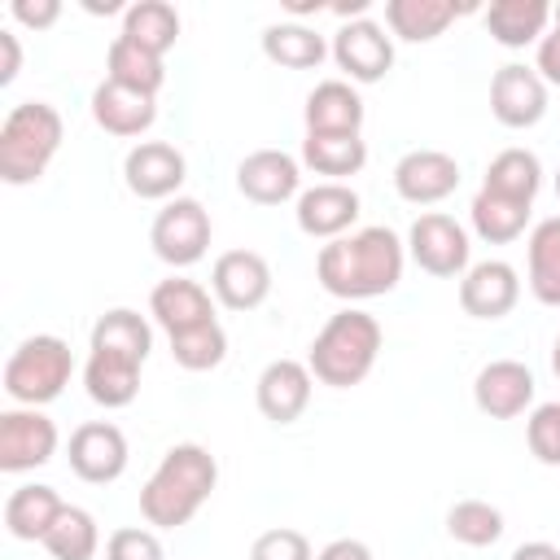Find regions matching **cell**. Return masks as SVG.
Instances as JSON below:
<instances>
[{
  "label": "cell",
  "mask_w": 560,
  "mask_h": 560,
  "mask_svg": "<svg viewBox=\"0 0 560 560\" xmlns=\"http://www.w3.org/2000/svg\"><path fill=\"white\" fill-rule=\"evenodd\" d=\"M368 162V144L363 136H332V131H306L302 140V166L332 179V184H346L350 175H359Z\"/></svg>",
  "instance_id": "obj_28"
},
{
  "label": "cell",
  "mask_w": 560,
  "mask_h": 560,
  "mask_svg": "<svg viewBox=\"0 0 560 560\" xmlns=\"http://www.w3.org/2000/svg\"><path fill=\"white\" fill-rule=\"evenodd\" d=\"M88 350H105V354L144 363L149 350H153V328H149V319H144L140 311H131V306H114V311H105V315L92 324Z\"/></svg>",
  "instance_id": "obj_26"
},
{
  "label": "cell",
  "mask_w": 560,
  "mask_h": 560,
  "mask_svg": "<svg viewBox=\"0 0 560 560\" xmlns=\"http://www.w3.org/2000/svg\"><path fill=\"white\" fill-rule=\"evenodd\" d=\"M306 131H332V136H363V96L346 79H324L306 92L302 105Z\"/></svg>",
  "instance_id": "obj_22"
},
{
  "label": "cell",
  "mask_w": 560,
  "mask_h": 560,
  "mask_svg": "<svg viewBox=\"0 0 560 560\" xmlns=\"http://www.w3.org/2000/svg\"><path fill=\"white\" fill-rule=\"evenodd\" d=\"M332 48L324 44V35L306 22H271L262 31V57L284 66V70H315Z\"/></svg>",
  "instance_id": "obj_29"
},
{
  "label": "cell",
  "mask_w": 560,
  "mask_h": 560,
  "mask_svg": "<svg viewBox=\"0 0 560 560\" xmlns=\"http://www.w3.org/2000/svg\"><path fill=\"white\" fill-rule=\"evenodd\" d=\"M105 79H114V83H122V88H136V92H144V96H158L162 83H166V66H162L158 52H149V48H140V44L114 35V44H109V52H105Z\"/></svg>",
  "instance_id": "obj_34"
},
{
  "label": "cell",
  "mask_w": 560,
  "mask_h": 560,
  "mask_svg": "<svg viewBox=\"0 0 560 560\" xmlns=\"http://www.w3.org/2000/svg\"><path fill=\"white\" fill-rule=\"evenodd\" d=\"M556 197H560V171H556Z\"/></svg>",
  "instance_id": "obj_48"
},
{
  "label": "cell",
  "mask_w": 560,
  "mask_h": 560,
  "mask_svg": "<svg viewBox=\"0 0 560 560\" xmlns=\"http://www.w3.org/2000/svg\"><path fill=\"white\" fill-rule=\"evenodd\" d=\"M468 9L472 4H455V0H385V31L402 44H429L446 35V26Z\"/></svg>",
  "instance_id": "obj_23"
},
{
  "label": "cell",
  "mask_w": 560,
  "mask_h": 560,
  "mask_svg": "<svg viewBox=\"0 0 560 560\" xmlns=\"http://www.w3.org/2000/svg\"><path fill=\"white\" fill-rule=\"evenodd\" d=\"M407 267V241H398L385 223L346 232L315 254L319 284L341 302H368L381 293H394Z\"/></svg>",
  "instance_id": "obj_1"
},
{
  "label": "cell",
  "mask_w": 560,
  "mask_h": 560,
  "mask_svg": "<svg viewBox=\"0 0 560 560\" xmlns=\"http://www.w3.org/2000/svg\"><path fill=\"white\" fill-rule=\"evenodd\" d=\"M140 368L144 363H131V359H118V354H105V350H88L83 389H88V398L96 407L118 411V407L136 402V394H140Z\"/></svg>",
  "instance_id": "obj_25"
},
{
  "label": "cell",
  "mask_w": 560,
  "mask_h": 560,
  "mask_svg": "<svg viewBox=\"0 0 560 560\" xmlns=\"http://www.w3.org/2000/svg\"><path fill=\"white\" fill-rule=\"evenodd\" d=\"M149 315L166 328V337L175 332H188V328H201L214 319V302H210V289L188 280V276H171V280H158L153 293H149Z\"/></svg>",
  "instance_id": "obj_20"
},
{
  "label": "cell",
  "mask_w": 560,
  "mask_h": 560,
  "mask_svg": "<svg viewBox=\"0 0 560 560\" xmlns=\"http://www.w3.org/2000/svg\"><path fill=\"white\" fill-rule=\"evenodd\" d=\"M122 179L140 201H171L188 179V162L166 140H140L122 158Z\"/></svg>",
  "instance_id": "obj_10"
},
{
  "label": "cell",
  "mask_w": 560,
  "mask_h": 560,
  "mask_svg": "<svg viewBox=\"0 0 560 560\" xmlns=\"http://www.w3.org/2000/svg\"><path fill=\"white\" fill-rule=\"evenodd\" d=\"M101 547V529H96V516L88 508H74L66 503L57 525L44 534V551L52 560H92Z\"/></svg>",
  "instance_id": "obj_35"
},
{
  "label": "cell",
  "mask_w": 560,
  "mask_h": 560,
  "mask_svg": "<svg viewBox=\"0 0 560 560\" xmlns=\"http://www.w3.org/2000/svg\"><path fill=\"white\" fill-rule=\"evenodd\" d=\"M298 228L315 241H337L354 228L359 219V192L350 184H332V179H319L311 188L298 192V210H293Z\"/></svg>",
  "instance_id": "obj_19"
},
{
  "label": "cell",
  "mask_w": 560,
  "mask_h": 560,
  "mask_svg": "<svg viewBox=\"0 0 560 560\" xmlns=\"http://www.w3.org/2000/svg\"><path fill=\"white\" fill-rule=\"evenodd\" d=\"M13 22H22L26 31H48L61 18V0H13L9 4Z\"/></svg>",
  "instance_id": "obj_41"
},
{
  "label": "cell",
  "mask_w": 560,
  "mask_h": 560,
  "mask_svg": "<svg viewBox=\"0 0 560 560\" xmlns=\"http://www.w3.org/2000/svg\"><path fill=\"white\" fill-rule=\"evenodd\" d=\"M525 442H529V455L547 468H560V402H542L529 411L525 420Z\"/></svg>",
  "instance_id": "obj_38"
},
{
  "label": "cell",
  "mask_w": 560,
  "mask_h": 560,
  "mask_svg": "<svg viewBox=\"0 0 560 560\" xmlns=\"http://www.w3.org/2000/svg\"><path fill=\"white\" fill-rule=\"evenodd\" d=\"M459 188V162L442 149H411L394 162V192L411 206H438Z\"/></svg>",
  "instance_id": "obj_15"
},
{
  "label": "cell",
  "mask_w": 560,
  "mask_h": 560,
  "mask_svg": "<svg viewBox=\"0 0 560 560\" xmlns=\"http://www.w3.org/2000/svg\"><path fill=\"white\" fill-rule=\"evenodd\" d=\"M315 560H372V547L359 538H332Z\"/></svg>",
  "instance_id": "obj_44"
},
{
  "label": "cell",
  "mask_w": 560,
  "mask_h": 560,
  "mask_svg": "<svg viewBox=\"0 0 560 560\" xmlns=\"http://www.w3.org/2000/svg\"><path fill=\"white\" fill-rule=\"evenodd\" d=\"M381 341H385L381 319L359 306H346V311L328 315V324L315 332V341L306 350V368L328 389H354L376 368Z\"/></svg>",
  "instance_id": "obj_3"
},
{
  "label": "cell",
  "mask_w": 560,
  "mask_h": 560,
  "mask_svg": "<svg viewBox=\"0 0 560 560\" xmlns=\"http://www.w3.org/2000/svg\"><path fill=\"white\" fill-rule=\"evenodd\" d=\"M74 372V354L61 337L52 332H35L26 341L13 346L9 363H4V394L18 407H44L52 398H61V389L70 385Z\"/></svg>",
  "instance_id": "obj_5"
},
{
  "label": "cell",
  "mask_w": 560,
  "mask_h": 560,
  "mask_svg": "<svg viewBox=\"0 0 560 560\" xmlns=\"http://www.w3.org/2000/svg\"><path fill=\"white\" fill-rule=\"evenodd\" d=\"M210 293L228 311H254L271 293V267L258 249H223L210 267Z\"/></svg>",
  "instance_id": "obj_13"
},
{
  "label": "cell",
  "mask_w": 560,
  "mask_h": 560,
  "mask_svg": "<svg viewBox=\"0 0 560 560\" xmlns=\"http://www.w3.org/2000/svg\"><path fill=\"white\" fill-rule=\"evenodd\" d=\"M332 61L346 70V83H381L394 70V35L372 18L341 22L332 35Z\"/></svg>",
  "instance_id": "obj_8"
},
{
  "label": "cell",
  "mask_w": 560,
  "mask_h": 560,
  "mask_svg": "<svg viewBox=\"0 0 560 560\" xmlns=\"http://www.w3.org/2000/svg\"><path fill=\"white\" fill-rule=\"evenodd\" d=\"M446 534L464 547H494L503 538V512L486 499H459L446 512Z\"/></svg>",
  "instance_id": "obj_36"
},
{
  "label": "cell",
  "mask_w": 560,
  "mask_h": 560,
  "mask_svg": "<svg viewBox=\"0 0 560 560\" xmlns=\"http://www.w3.org/2000/svg\"><path fill=\"white\" fill-rule=\"evenodd\" d=\"M315 376L302 359H271L254 381V402L271 424H293L311 407Z\"/></svg>",
  "instance_id": "obj_18"
},
{
  "label": "cell",
  "mask_w": 560,
  "mask_h": 560,
  "mask_svg": "<svg viewBox=\"0 0 560 560\" xmlns=\"http://www.w3.org/2000/svg\"><path fill=\"white\" fill-rule=\"evenodd\" d=\"M118 35L140 44V48H149V52H158V57H166L175 48V39H179V13L166 0H136V4L122 9V31Z\"/></svg>",
  "instance_id": "obj_30"
},
{
  "label": "cell",
  "mask_w": 560,
  "mask_h": 560,
  "mask_svg": "<svg viewBox=\"0 0 560 560\" xmlns=\"http://www.w3.org/2000/svg\"><path fill=\"white\" fill-rule=\"evenodd\" d=\"M468 219H472V232L486 245H512L516 236H525L529 206L525 201H512V197H499L490 188H477V197L468 206Z\"/></svg>",
  "instance_id": "obj_33"
},
{
  "label": "cell",
  "mask_w": 560,
  "mask_h": 560,
  "mask_svg": "<svg viewBox=\"0 0 560 560\" xmlns=\"http://www.w3.org/2000/svg\"><path fill=\"white\" fill-rule=\"evenodd\" d=\"M490 114L512 131H525V127L542 122V114H547L542 74L534 66H521V61L499 66L494 79H490Z\"/></svg>",
  "instance_id": "obj_12"
},
{
  "label": "cell",
  "mask_w": 560,
  "mask_h": 560,
  "mask_svg": "<svg viewBox=\"0 0 560 560\" xmlns=\"http://www.w3.org/2000/svg\"><path fill=\"white\" fill-rule=\"evenodd\" d=\"M236 188L254 206H280L302 192V162L284 149H254L236 166Z\"/></svg>",
  "instance_id": "obj_14"
},
{
  "label": "cell",
  "mask_w": 560,
  "mask_h": 560,
  "mask_svg": "<svg viewBox=\"0 0 560 560\" xmlns=\"http://www.w3.org/2000/svg\"><path fill=\"white\" fill-rule=\"evenodd\" d=\"M149 245L166 267H192L210 249V214L197 197H171L149 228Z\"/></svg>",
  "instance_id": "obj_6"
},
{
  "label": "cell",
  "mask_w": 560,
  "mask_h": 560,
  "mask_svg": "<svg viewBox=\"0 0 560 560\" xmlns=\"http://www.w3.org/2000/svg\"><path fill=\"white\" fill-rule=\"evenodd\" d=\"M66 499L44 486V481H31V486H18L9 499H4V529L18 538V542H44V534L57 525Z\"/></svg>",
  "instance_id": "obj_24"
},
{
  "label": "cell",
  "mask_w": 560,
  "mask_h": 560,
  "mask_svg": "<svg viewBox=\"0 0 560 560\" xmlns=\"http://www.w3.org/2000/svg\"><path fill=\"white\" fill-rule=\"evenodd\" d=\"M153 118H158V96H144V92L122 88L114 79L96 83V92H92V122L101 131L131 140V136H144L153 127Z\"/></svg>",
  "instance_id": "obj_21"
},
{
  "label": "cell",
  "mask_w": 560,
  "mask_h": 560,
  "mask_svg": "<svg viewBox=\"0 0 560 560\" xmlns=\"http://www.w3.org/2000/svg\"><path fill=\"white\" fill-rule=\"evenodd\" d=\"M22 70V44L13 31H0V88H9Z\"/></svg>",
  "instance_id": "obj_43"
},
{
  "label": "cell",
  "mask_w": 560,
  "mask_h": 560,
  "mask_svg": "<svg viewBox=\"0 0 560 560\" xmlns=\"http://www.w3.org/2000/svg\"><path fill=\"white\" fill-rule=\"evenodd\" d=\"M551 4L547 0H494L486 9V31L503 48H525L547 35Z\"/></svg>",
  "instance_id": "obj_27"
},
{
  "label": "cell",
  "mask_w": 560,
  "mask_h": 560,
  "mask_svg": "<svg viewBox=\"0 0 560 560\" xmlns=\"http://www.w3.org/2000/svg\"><path fill=\"white\" fill-rule=\"evenodd\" d=\"M52 455H57V424L39 407L0 411V472L18 477L44 468Z\"/></svg>",
  "instance_id": "obj_9"
},
{
  "label": "cell",
  "mask_w": 560,
  "mask_h": 560,
  "mask_svg": "<svg viewBox=\"0 0 560 560\" xmlns=\"http://www.w3.org/2000/svg\"><path fill=\"white\" fill-rule=\"evenodd\" d=\"M525 258H529V293L542 306H560V214L534 223L529 241H525Z\"/></svg>",
  "instance_id": "obj_32"
},
{
  "label": "cell",
  "mask_w": 560,
  "mask_h": 560,
  "mask_svg": "<svg viewBox=\"0 0 560 560\" xmlns=\"http://www.w3.org/2000/svg\"><path fill=\"white\" fill-rule=\"evenodd\" d=\"M516 302H521V276L503 258L472 262L459 276V311L472 319H503V315H512Z\"/></svg>",
  "instance_id": "obj_16"
},
{
  "label": "cell",
  "mask_w": 560,
  "mask_h": 560,
  "mask_svg": "<svg viewBox=\"0 0 560 560\" xmlns=\"http://www.w3.org/2000/svg\"><path fill=\"white\" fill-rule=\"evenodd\" d=\"M171 359L184 368V372H210L228 359V332L219 319L201 324V328H188V332H175L171 337Z\"/></svg>",
  "instance_id": "obj_37"
},
{
  "label": "cell",
  "mask_w": 560,
  "mask_h": 560,
  "mask_svg": "<svg viewBox=\"0 0 560 560\" xmlns=\"http://www.w3.org/2000/svg\"><path fill=\"white\" fill-rule=\"evenodd\" d=\"M66 122L48 101H18L0 122V179L22 188L35 184L57 158Z\"/></svg>",
  "instance_id": "obj_4"
},
{
  "label": "cell",
  "mask_w": 560,
  "mask_h": 560,
  "mask_svg": "<svg viewBox=\"0 0 560 560\" xmlns=\"http://www.w3.org/2000/svg\"><path fill=\"white\" fill-rule=\"evenodd\" d=\"M512 560H560V547L547 542V538H534V542H521L512 551Z\"/></svg>",
  "instance_id": "obj_45"
},
{
  "label": "cell",
  "mask_w": 560,
  "mask_h": 560,
  "mask_svg": "<svg viewBox=\"0 0 560 560\" xmlns=\"http://www.w3.org/2000/svg\"><path fill=\"white\" fill-rule=\"evenodd\" d=\"M249 560H315V551H311V538L302 529L276 525V529H262L254 538Z\"/></svg>",
  "instance_id": "obj_40"
},
{
  "label": "cell",
  "mask_w": 560,
  "mask_h": 560,
  "mask_svg": "<svg viewBox=\"0 0 560 560\" xmlns=\"http://www.w3.org/2000/svg\"><path fill=\"white\" fill-rule=\"evenodd\" d=\"M105 560H166L158 529L144 525H122L105 538Z\"/></svg>",
  "instance_id": "obj_39"
},
{
  "label": "cell",
  "mask_w": 560,
  "mask_h": 560,
  "mask_svg": "<svg viewBox=\"0 0 560 560\" xmlns=\"http://www.w3.org/2000/svg\"><path fill=\"white\" fill-rule=\"evenodd\" d=\"M481 188H490V192H499V197H512V201L534 206V197H538V188H542V162H538V153L516 149V144H512V149H503V153H494V158H490V166H486Z\"/></svg>",
  "instance_id": "obj_31"
},
{
  "label": "cell",
  "mask_w": 560,
  "mask_h": 560,
  "mask_svg": "<svg viewBox=\"0 0 560 560\" xmlns=\"http://www.w3.org/2000/svg\"><path fill=\"white\" fill-rule=\"evenodd\" d=\"M551 372L560 376V332H556V346H551Z\"/></svg>",
  "instance_id": "obj_46"
},
{
  "label": "cell",
  "mask_w": 560,
  "mask_h": 560,
  "mask_svg": "<svg viewBox=\"0 0 560 560\" xmlns=\"http://www.w3.org/2000/svg\"><path fill=\"white\" fill-rule=\"evenodd\" d=\"M66 455H70V472L79 477V481H88V486H109V481H118L122 472H127V438H122V429L118 424H109V420H88V424H79L74 433H70V446H66Z\"/></svg>",
  "instance_id": "obj_11"
},
{
  "label": "cell",
  "mask_w": 560,
  "mask_h": 560,
  "mask_svg": "<svg viewBox=\"0 0 560 560\" xmlns=\"http://www.w3.org/2000/svg\"><path fill=\"white\" fill-rule=\"evenodd\" d=\"M551 22H556V26H560V4H551Z\"/></svg>",
  "instance_id": "obj_47"
},
{
  "label": "cell",
  "mask_w": 560,
  "mask_h": 560,
  "mask_svg": "<svg viewBox=\"0 0 560 560\" xmlns=\"http://www.w3.org/2000/svg\"><path fill=\"white\" fill-rule=\"evenodd\" d=\"M472 402L490 420H516L534 402V372L521 359H490L472 376Z\"/></svg>",
  "instance_id": "obj_17"
},
{
  "label": "cell",
  "mask_w": 560,
  "mask_h": 560,
  "mask_svg": "<svg viewBox=\"0 0 560 560\" xmlns=\"http://www.w3.org/2000/svg\"><path fill=\"white\" fill-rule=\"evenodd\" d=\"M534 70L542 74L547 88H560V26H556V22H551V31L538 39V61H534Z\"/></svg>",
  "instance_id": "obj_42"
},
{
  "label": "cell",
  "mask_w": 560,
  "mask_h": 560,
  "mask_svg": "<svg viewBox=\"0 0 560 560\" xmlns=\"http://www.w3.org/2000/svg\"><path fill=\"white\" fill-rule=\"evenodd\" d=\"M219 486V459L201 442H175L140 486V516L153 529L188 525Z\"/></svg>",
  "instance_id": "obj_2"
},
{
  "label": "cell",
  "mask_w": 560,
  "mask_h": 560,
  "mask_svg": "<svg viewBox=\"0 0 560 560\" xmlns=\"http://www.w3.org/2000/svg\"><path fill=\"white\" fill-rule=\"evenodd\" d=\"M468 232H464V223H455L451 214H442V210H429V214H420L411 228H407V258L420 267V271H429V276H438V280H459L472 262H468Z\"/></svg>",
  "instance_id": "obj_7"
}]
</instances>
